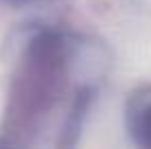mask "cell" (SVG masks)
I'll return each mask as SVG.
<instances>
[{
	"label": "cell",
	"instance_id": "cell-2",
	"mask_svg": "<svg viewBox=\"0 0 151 149\" xmlns=\"http://www.w3.org/2000/svg\"><path fill=\"white\" fill-rule=\"evenodd\" d=\"M123 125L129 140L140 149H151V81L140 83L127 94Z\"/></svg>",
	"mask_w": 151,
	"mask_h": 149
},
{
	"label": "cell",
	"instance_id": "cell-3",
	"mask_svg": "<svg viewBox=\"0 0 151 149\" xmlns=\"http://www.w3.org/2000/svg\"><path fill=\"white\" fill-rule=\"evenodd\" d=\"M55 0H0V4L7 7H15V9H24V7H40V4H48Z\"/></svg>",
	"mask_w": 151,
	"mask_h": 149
},
{
	"label": "cell",
	"instance_id": "cell-1",
	"mask_svg": "<svg viewBox=\"0 0 151 149\" xmlns=\"http://www.w3.org/2000/svg\"><path fill=\"white\" fill-rule=\"evenodd\" d=\"M110 73V50L81 31L33 24L11 44L0 116L4 145L72 147Z\"/></svg>",
	"mask_w": 151,
	"mask_h": 149
}]
</instances>
